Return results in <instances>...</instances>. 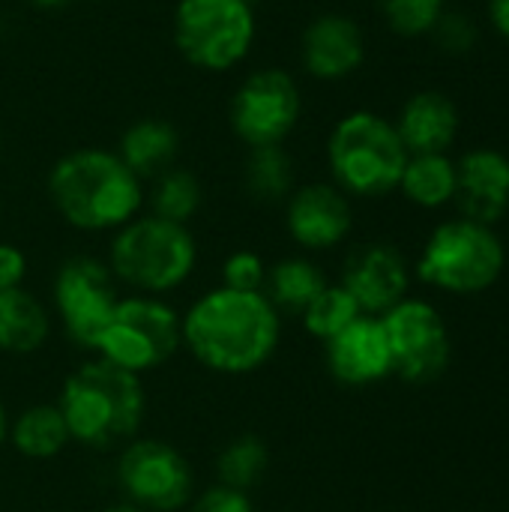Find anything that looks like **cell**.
<instances>
[{
	"label": "cell",
	"mask_w": 509,
	"mask_h": 512,
	"mask_svg": "<svg viewBox=\"0 0 509 512\" xmlns=\"http://www.w3.org/2000/svg\"><path fill=\"white\" fill-rule=\"evenodd\" d=\"M180 330L207 369L246 375L276 351L279 315L261 291L216 288L189 309Z\"/></svg>",
	"instance_id": "1"
},
{
	"label": "cell",
	"mask_w": 509,
	"mask_h": 512,
	"mask_svg": "<svg viewBox=\"0 0 509 512\" xmlns=\"http://www.w3.org/2000/svg\"><path fill=\"white\" fill-rule=\"evenodd\" d=\"M57 213L81 231L123 228L144 204L141 180L111 150L81 147L60 156L48 174Z\"/></svg>",
	"instance_id": "2"
},
{
	"label": "cell",
	"mask_w": 509,
	"mask_h": 512,
	"mask_svg": "<svg viewBox=\"0 0 509 512\" xmlns=\"http://www.w3.org/2000/svg\"><path fill=\"white\" fill-rule=\"evenodd\" d=\"M57 408L69 438L87 447H111L135 435L144 417V390L135 372L99 357L66 378Z\"/></svg>",
	"instance_id": "3"
},
{
	"label": "cell",
	"mask_w": 509,
	"mask_h": 512,
	"mask_svg": "<svg viewBox=\"0 0 509 512\" xmlns=\"http://www.w3.org/2000/svg\"><path fill=\"white\" fill-rule=\"evenodd\" d=\"M408 156L396 126L375 111L345 114L327 141V162L336 183L363 198H381L399 189Z\"/></svg>",
	"instance_id": "4"
},
{
	"label": "cell",
	"mask_w": 509,
	"mask_h": 512,
	"mask_svg": "<svg viewBox=\"0 0 509 512\" xmlns=\"http://www.w3.org/2000/svg\"><path fill=\"white\" fill-rule=\"evenodd\" d=\"M198 249L186 225L141 216L126 222L111 243V273L132 288L162 294L189 279Z\"/></svg>",
	"instance_id": "5"
},
{
	"label": "cell",
	"mask_w": 509,
	"mask_h": 512,
	"mask_svg": "<svg viewBox=\"0 0 509 512\" xmlns=\"http://www.w3.org/2000/svg\"><path fill=\"white\" fill-rule=\"evenodd\" d=\"M507 264V252L492 225L450 219L432 231L417 273L426 285L450 294H480L492 288Z\"/></svg>",
	"instance_id": "6"
},
{
	"label": "cell",
	"mask_w": 509,
	"mask_h": 512,
	"mask_svg": "<svg viewBox=\"0 0 509 512\" xmlns=\"http://www.w3.org/2000/svg\"><path fill=\"white\" fill-rule=\"evenodd\" d=\"M171 33L189 66L228 72L240 66L255 45V9L246 0H180Z\"/></svg>",
	"instance_id": "7"
},
{
	"label": "cell",
	"mask_w": 509,
	"mask_h": 512,
	"mask_svg": "<svg viewBox=\"0 0 509 512\" xmlns=\"http://www.w3.org/2000/svg\"><path fill=\"white\" fill-rule=\"evenodd\" d=\"M180 336L183 330L171 306L153 297H129L117 300L93 351H99L102 360L141 375L162 366L177 351Z\"/></svg>",
	"instance_id": "8"
},
{
	"label": "cell",
	"mask_w": 509,
	"mask_h": 512,
	"mask_svg": "<svg viewBox=\"0 0 509 512\" xmlns=\"http://www.w3.org/2000/svg\"><path fill=\"white\" fill-rule=\"evenodd\" d=\"M303 99L285 69H258L243 78L231 99V129L249 147H276L300 123Z\"/></svg>",
	"instance_id": "9"
},
{
	"label": "cell",
	"mask_w": 509,
	"mask_h": 512,
	"mask_svg": "<svg viewBox=\"0 0 509 512\" xmlns=\"http://www.w3.org/2000/svg\"><path fill=\"white\" fill-rule=\"evenodd\" d=\"M384 333L393 369L414 384L438 378L450 363V333L435 306L423 300H402L384 318Z\"/></svg>",
	"instance_id": "10"
},
{
	"label": "cell",
	"mask_w": 509,
	"mask_h": 512,
	"mask_svg": "<svg viewBox=\"0 0 509 512\" xmlns=\"http://www.w3.org/2000/svg\"><path fill=\"white\" fill-rule=\"evenodd\" d=\"M117 480L141 510H180L192 498V471L186 459L162 441L129 444L120 456Z\"/></svg>",
	"instance_id": "11"
},
{
	"label": "cell",
	"mask_w": 509,
	"mask_h": 512,
	"mask_svg": "<svg viewBox=\"0 0 509 512\" xmlns=\"http://www.w3.org/2000/svg\"><path fill=\"white\" fill-rule=\"evenodd\" d=\"M54 303L66 333L78 345L93 348L117 306L111 270L96 258H69L54 279Z\"/></svg>",
	"instance_id": "12"
},
{
	"label": "cell",
	"mask_w": 509,
	"mask_h": 512,
	"mask_svg": "<svg viewBox=\"0 0 509 512\" xmlns=\"http://www.w3.org/2000/svg\"><path fill=\"white\" fill-rule=\"evenodd\" d=\"M300 57L309 75L321 81H339L363 66L366 36L351 15L324 12L303 30Z\"/></svg>",
	"instance_id": "13"
},
{
	"label": "cell",
	"mask_w": 509,
	"mask_h": 512,
	"mask_svg": "<svg viewBox=\"0 0 509 512\" xmlns=\"http://www.w3.org/2000/svg\"><path fill=\"white\" fill-rule=\"evenodd\" d=\"M342 288L357 300L360 312H390L405 300L408 267L405 258L384 243L360 246L342 273Z\"/></svg>",
	"instance_id": "14"
},
{
	"label": "cell",
	"mask_w": 509,
	"mask_h": 512,
	"mask_svg": "<svg viewBox=\"0 0 509 512\" xmlns=\"http://www.w3.org/2000/svg\"><path fill=\"white\" fill-rule=\"evenodd\" d=\"M462 216L495 225L509 210V156L492 147L465 153L456 162V195Z\"/></svg>",
	"instance_id": "15"
},
{
	"label": "cell",
	"mask_w": 509,
	"mask_h": 512,
	"mask_svg": "<svg viewBox=\"0 0 509 512\" xmlns=\"http://www.w3.org/2000/svg\"><path fill=\"white\" fill-rule=\"evenodd\" d=\"M351 204L330 183H309L288 201V231L306 249H330L351 231Z\"/></svg>",
	"instance_id": "16"
},
{
	"label": "cell",
	"mask_w": 509,
	"mask_h": 512,
	"mask_svg": "<svg viewBox=\"0 0 509 512\" xmlns=\"http://www.w3.org/2000/svg\"><path fill=\"white\" fill-rule=\"evenodd\" d=\"M327 363L342 384H354V387L390 375L393 357H390L384 324L360 315L354 324H348L339 336L327 342Z\"/></svg>",
	"instance_id": "17"
},
{
	"label": "cell",
	"mask_w": 509,
	"mask_h": 512,
	"mask_svg": "<svg viewBox=\"0 0 509 512\" xmlns=\"http://www.w3.org/2000/svg\"><path fill=\"white\" fill-rule=\"evenodd\" d=\"M393 126L411 156L447 153V147L459 135V108L450 96L438 90H420L402 105Z\"/></svg>",
	"instance_id": "18"
},
{
	"label": "cell",
	"mask_w": 509,
	"mask_h": 512,
	"mask_svg": "<svg viewBox=\"0 0 509 512\" xmlns=\"http://www.w3.org/2000/svg\"><path fill=\"white\" fill-rule=\"evenodd\" d=\"M180 138L177 129L165 120L156 117H144L135 120L117 144V156L123 159V165L138 177H159L171 168L174 156H177Z\"/></svg>",
	"instance_id": "19"
},
{
	"label": "cell",
	"mask_w": 509,
	"mask_h": 512,
	"mask_svg": "<svg viewBox=\"0 0 509 512\" xmlns=\"http://www.w3.org/2000/svg\"><path fill=\"white\" fill-rule=\"evenodd\" d=\"M45 336L48 315L42 303L21 288L0 291V351L30 354L45 342Z\"/></svg>",
	"instance_id": "20"
},
{
	"label": "cell",
	"mask_w": 509,
	"mask_h": 512,
	"mask_svg": "<svg viewBox=\"0 0 509 512\" xmlns=\"http://www.w3.org/2000/svg\"><path fill=\"white\" fill-rule=\"evenodd\" d=\"M399 189L417 207L435 210L456 195V162L447 153H417L408 156Z\"/></svg>",
	"instance_id": "21"
},
{
	"label": "cell",
	"mask_w": 509,
	"mask_h": 512,
	"mask_svg": "<svg viewBox=\"0 0 509 512\" xmlns=\"http://www.w3.org/2000/svg\"><path fill=\"white\" fill-rule=\"evenodd\" d=\"M69 441V426L57 405H36L24 411L12 426V444L30 459L57 456Z\"/></svg>",
	"instance_id": "22"
},
{
	"label": "cell",
	"mask_w": 509,
	"mask_h": 512,
	"mask_svg": "<svg viewBox=\"0 0 509 512\" xmlns=\"http://www.w3.org/2000/svg\"><path fill=\"white\" fill-rule=\"evenodd\" d=\"M270 303L285 312H306V306L327 288L321 270L306 258H285L267 273Z\"/></svg>",
	"instance_id": "23"
},
{
	"label": "cell",
	"mask_w": 509,
	"mask_h": 512,
	"mask_svg": "<svg viewBox=\"0 0 509 512\" xmlns=\"http://www.w3.org/2000/svg\"><path fill=\"white\" fill-rule=\"evenodd\" d=\"M291 183H294V162L282 150V144L252 147L246 162L249 195H255L258 201H279L291 192Z\"/></svg>",
	"instance_id": "24"
},
{
	"label": "cell",
	"mask_w": 509,
	"mask_h": 512,
	"mask_svg": "<svg viewBox=\"0 0 509 512\" xmlns=\"http://www.w3.org/2000/svg\"><path fill=\"white\" fill-rule=\"evenodd\" d=\"M360 306L357 300L342 288V285H327L303 312V324L312 336L330 342L333 336H339L348 324H354L360 318Z\"/></svg>",
	"instance_id": "25"
},
{
	"label": "cell",
	"mask_w": 509,
	"mask_h": 512,
	"mask_svg": "<svg viewBox=\"0 0 509 512\" xmlns=\"http://www.w3.org/2000/svg\"><path fill=\"white\" fill-rule=\"evenodd\" d=\"M201 207V186L189 171L168 168L153 189V216L186 225Z\"/></svg>",
	"instance_id": "26"
},
{
	"label": "cell",
	"mask_w": 509,
	"mask_h": 512,
	"mask_svg": "<svg viewBox=\"0 0 509 512\" xmlns=\"http://www.w3.org/2000/svg\"><path fill=\"white\" fill-rule=\"evenodd\" d=\"M267 459L270 456H267V447H264L261 438H255V435L237 438L234 444H228L222 450L219 465H216L219 477H222V486L237 489V492L255 486L267 471Z\"/></svg>",
	"instance_id": "27"
},
{
	"label": "cell",
	"mask_w": 509,
	"mask_h": 512,
	"mask_svg": "<svg viewBox=\"0 0 509 512\" xmlns=\"http://www.w3.org/2000/svg\"><path fill=\"white\" fill-rule=\"evenodd\" d=\"M444 0H381V12L393 33L399 36H423L432 33L438 18L444 15Z\"/></svg>",
	"instance_id": "28"
},
{
	"label": "cell",
	"mask_w": 509,
	"mask_h": 512,
	"mask_svg": "<svg viewBox=\"0 0 509 512\" xmlns=\"http://www.w3.org/2000/svg\"><path fill=\"white\" fill-rule=\"evenodd\" d=\"M432 36L447 54H468L477 42V27L471 24L468 15L444 9V15L432 27Z\"/></svg>",
	"instance_id": "29"
},
{
	"label": "cell",
	"mask_w": 509,
	"mask_h": 512,
	"mask_svg": "<svg viewBox=\"0 0 509 512\" xmlns=\"http://www.w3.org/2000/svg\"><path fill=\"white\" fill-rule=\"evenodd\" d=\"M222 279V288L231 291H261V285L267 282V270L255 252H234L222 267Z\"/></svg>",
	"instance_id": "30"
},
{
	"label": "cell",
	"mask_w": 509,
	"mask_h": 512,
	"mask_svg": "<svg viewBox=\"0 0 509 512\" xmlns=\"http://www.w3.org/2000/svg\"><path fill=\"white\" fill-rule=\"evenodd\" d=\"M192 512H255L249 498L237 489L228 486H216L207 489L204 495H198V501L192 504Z\"/></svg>",
	"instance_id": "31"
},
{
	"label": "cell",
	"mask_w": 509,
	"mask_h": 512,
	"mask_svg": "<svg viewBox=\"0 0 509 512\" xmlns=\"http://www.w3.org/2000/svg\"><path fill=\"white\" fill-rule=\"evenodd\" d=\"M24 273H27V258L21 255V249L0 243V291L18 288Z\"/></svg>",
	"instance_id": "32"
},
{
	"label": "cell",
	"mask_w": 509,
	"mask_h": 512,
	"mask_svg": "<svg viewBox=\"0 0 509 512\" xmlns=\"http://www.w3.org/2000/svg\"><path fill=\"white\" fill-rule=\"evenodd\" d=\"M489 21L498 36L509 42V0H489Z\"/></svg>",
	"instance_id": "33"
},
{
	"label": "cell",
	"mask_w": 509,
	"mask_h": 512,
	"mask_svg": "<svg viewBox=\"0 0 509 512\" xmlns=\"http://www.w3.org/2000/svg\"><path fill=\"white\" fill-rule=\"evenodd\" d=\"M36 6H42V9H60V6H69L72 0H33Z\"/></svg>",
	"instance_id": "34"
},
{
	"label": "cell",
	"mask_w": 509,
	"mask_h": 512,
	"mask_svg": "<svg viewBox=\"0 0 509 512\" xmlns=\"http://www.w3.org/2000/svg\"><path fill=\"white\" fill-rule=\"evenodd\" d=\"M108 512H147V510H141V507H135V504H120V507H111Z\"/></svg>",
	"instance_id": "35"
},
{
	"label": "cell",
	"mask_w": 509,
	"mask_h": 512,
	"mask_svg": "<svg viewBox=\"0 0 509 512\" xmlns=\"http://www.w3.org/2000/svg\"><path fill=\"white\" fill-rule=\"evenodd\" d=\"M6 438V411H3V405H0V441Z\"/></svg>",
	"instance_id": "36"
},
{
	"label": "cell",
	"mask_w": 509,
	"mask_h": 512,
	"mask_svg": "<svg viewBox=\"0 0 509 512\" xmlns=\"http://www.w3.org/2000/svg\"><path fill=\"white\" fill-rule=\"evenodd\" d=\"M246 3H249V6H252V9H255V6H258V3H261V0H246Z\"/></svg>",
	"instance_id": "37"
},
{
	"label": "cell",
	"mask_w": 509,
	"mask_h": 512,
	"mask_svg": "<svg viewBox=\"0 0 509 512\" xmlns=\"http://www.w3.org/2000/svg\"><path fill=\"white\" fill-rule=\"evenodd\" d=\"M0 147H3V141H0Z\"/></svg>",
	"instance_id": "38"
}]
</instances>
